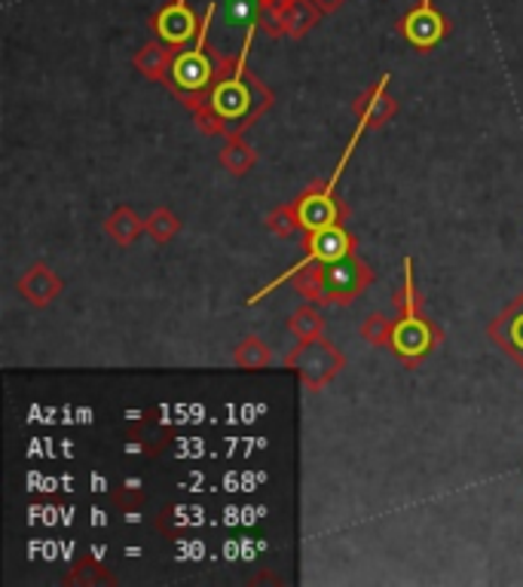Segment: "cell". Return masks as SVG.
Listing matches in <instances>:
<instances>
[{
  "label": "cell",
  "mask_w": 523,
  "mask_h": 587,
  "mask_svg": "<svg viewBox=\"0 0 523 587\" xmlns=\"http://www.w3.org/2000/svg\"><path fill=\"white\" fill-rule=\"evenodd\" d=\"M258 22L246 25V41L236 55L218 53V77L208 89L203 108L193 113V123L203 135H242L266 110L273 108L275 96L248 70V53L254 43Z\"/></svg>",
  "instance_id": "1"
},
{
  "label": "cell",
  "mask_w": 523,
  "mask_h": 587,
  "mask_svg": "<svg viewBox=\"0 0 523 587\" xmlns=\"http://www.w3.org/2000/svg\"><path fill=\"white\" fill-rule=\"evenodd\" d=\"M215 13H218V3L211 0L206 7V13H203L199 37L190 46L178 50V55H175V62H172V68H168L163 80L165 89L178 98L190 113H196V110L206 105L208 89H211V83L218 77V53L208 46V28L215 22Z\"/></svg>",
  "instance_id": "2"
},
{
  "label": "cell",
  "mask_w": 523,
  "mask_h": 587,
  "mask_svg": "<svg viewBox=\"0 0 523 587\" xmlns=\"http://www.w3.org/2000/svg\"><path fill=\"white\" fill-rule=\"evenodd\" d=\"M294 287L303 297L318 306H349L358 301V294L373 282V270L364 260L349 254L344 260H330V263H313L303 273H297Z\"/></svg>",
  "instance_id": "3"
},
{
  "label": "cell",
  "mask_w": 523,
  "mask_h": 587,
  "mask_svg": "<svg viewBox=\"0 0 523 587\" xmlns=\"http://www.w3.org/2000/svg\"><path fill=\"white\" fill-rule=\"evenodd\" d=\"M444 340V330L435 328L423 315L420 294H416V279H413V260L404 258V287L399 297V315H395V328H392V343L389 349L407 365L416 368L420 361H426Z\"/></svg>",
  "instance_id": "4"
},
{
  "label": "cell",
  "mask_w": 523,
  "mask_h": 587,
  "mask_svg": "<svg viewBox=\"0 0 523 587\" xmlns=\"http://www.w3.org/2000/svg\"><path fill=\"white\" fill-rule=\"evenodd\" d=\"M361 135H364V126L358 123L356 132L349 135V144H346L340 163H337V169L330 172L328 181H318V184H313V187H306L297 199H291L294 208H297V218H301L303 232L325 230V227H334V224H344L346 220L349 211H346L344 203H337L334 191H337V181H340V175L346 172V165H349V160H352V153H356Z\"/></svg>",
  "instance_id": "5"
},
{
  "label": "cell",
  "mask_w": 523,
  "mask_h": 587,
  "mask_svg": "<svg viewBox=\"0 0 523 587\" xmlns=\"http://www.w3.org/2000/svg\"><path fill=\"white\" fill-rule=\"evenodd\" d=\"M356 251H358L356 236L346 230L344 224H334V227H325V230L303 232L301 263L288 267L285 273L279 275V279H273L270 285H263L261 291H254V294L248 297V306H258L266 294H273L275 287H282L285 282H291V279H294L297 273H303L306 267H313V263H330V260H344V258H349V254H356Z\"/></svg>",
  "instance_id": "6"
},
{
  "label": "cell",
  "mask_w": 523,
  "mask_h": 587,
  "mask_svg": "<svg viewBox=\"0 0 523 587\" xmlns=\"http://www.w3.org/2000/svg\"><path fill=\"white\" fill-rule=\"evenodd\" d=\"M282 365L288 370H297L303 385L309 392H318V389H325L346 368V356L334 343L325 340V334H322V337H313V340L297 343Z\"/></svg>",
  "instance_id": "7"
},
{
  "label": "cell",
  "mask_w": 523,
  "mask_h": 587,
  "mask_svg": "<svg viewBox=\"0 0 523 587\" xmlns=\"http://www.w3.org/2000/svg\"><path fill=\"white\" fill-rule=\"evenodd\" d=\"M316 0H282L270 13H258V28H263L273 41L279 37H291V41H303L322 19Z\"/></svg>",
  "instance_id": "8"
},
{
  "label": "cell",
  "mask_w": 523,
  "mask_h": 587,
  "mask_svg": "<svg viewBox=\"0 0 523 587\" xmlns=\"http://www.w3.org/2000/svg\"><path fill=\"white\" fill-rule=\"evenodd\" d=\"M399 34L416 53H428L450 34V19L435 10L432 0H420L413 10H407L399 19Z\"/></svg>",
  "instance_id": "9"
},
{
  "label": "cell",
  "mask_w": 523,
  "mask_h": 587,
  "mask_svg": "<svg viewBox=\"0 0 523 587\" xmlns=\"http://www.w3.org/2000/svg\"><path fill=\"white\" fill-rule=\"evenodd\" d=\"M199 25H203V15L196 19L187 0H165V7H160L151 15V28L153 34H156V41L168 43L175 50L190 46L199 37Z\"/></svg>",
  "instance_id": "10"
},
{
  "label": "cell",
  "mask_w": 523,
  "mask_h": 587,
  "mask_svg": "<svg viewBox=\"0 0 523 587\" xmlns=\"http://www.w3.org/2000/svg\"><path fill=\"white\" fill-rule=\"evenodd\" d=\"M487 334L505 356L523 370V294L517 301H511L502 313L490 322Z\"/></svg>",
  "instance_id": "11"
},
{
  "label": "cell",
  "mask_w": 523,
  "mask_h": 587,
  "mask_svg": "<svg viewBox=\"0 0 523 587\" xmlns=\"http://www.w3.org/2000/svg\"><path fill=\"white\" fill-rule=\"evenodd\" d=\"M389 80H392V74H380V80L368 86V93L356 101V117L364 129L385 126L399 113V101L389 96Z\"/></svg>",
  "instance_id": "12"
},
{
  "label": "cell",
  "mask_w": 523,
  "mask_h": 587,
  "mask_svg": "<svg viewBox=\"0 0 523 587\" xmlns=\"http://www.w3.org/2000/svg\"><path fill=\"white\" fill-rule=\"evenodd\" d=\"M62 291H65L62 279H58L46 263H31L28 273L19 279V294H22L31 306H50Z\"/></svg>",
  "instance_id": "13"
},
{
  "label": "cell",
  "mask_w": 523,
  "mask_h": 587,
  "mask_svg": "<svg viewBox=\"0 0 523 587\" xmlns=\"http://www.w3.org/2000/svg\"><path fill=\"white\" fill-rule=\"evenodd\" d=\"M175 55H178L175 46H168V43L163 41H153L144 43V46L138 50L135 58H132V65H135V70L141 77H148V80L153 83H163L168 68H172V62H175Z\"/></svg>",
  "instance_id": "14"
},
{
  "label": "cell",
  "mask_w": 523,
  "mask_h": 587,
  "mask_svg": "<svg viewBox=\"0 0 523 587\" xmlns=\"http://www.w3.org/2000/svg\"><path fill=\"white\" fill-rule=\"evenodd\" d=\"M105 230L108 236L117 242V246H135V239L141 232L148 230V220H141L135 215V208H129V205H120V208H113L105 220Z\"/></svg>",
  "instance_id": "15"
},
{
  "label": "cell",
  "mask_w": 523,
  "mask_h": 587,
  "mask_svg": "<svg viewBox=\"0 0 523 587\" xmlns=\"http://www.w3.org/2000/svg\"><path fill=\"white\" fill-rule=\"evenodd\" d=\"M220 165H224L230 175L242 178V175H248V172L258 165V151H254V148H251L242 135L224 138V148H220Z\"/></svg>",
  "instance_id": "16"
},
{
  "label": "cell",
  "mask_w": 523,
  "mask_h": 587,
  "mask_svg": "<svg viewBox=\"0 0 523 587\" xmlns=\"http://www.w3.org/2000/svg\"><path fill=\"white\" fill-rule=\"evenodd\" d=\"M168 437H172V432L163 428L156 420H138L135 428L129 432V441H132L129 450H141L148 453V456H156V453L168 444Z\"/></svg>",
  "instance_id": "17"
},
{
  "label": "cell",
  "mask_w": 523,
  "mask_h": 587,
  "mask_svg": "<svg viewBox=\"0 0 523 587\" xmlns=\"http://www.w3.org/2000/svg\"><path fill=\"white\" fill-rule=\"evenodd\" d=\"M270 361H273V352H270V346L258 337V334H248L239 340V346L233 349V365L242 370H263L270 368Z\"/></svg>",
  "instance_id": "18"
},
{
  "label": "cell",
  "mask_w": 523,
  "mask_h": 587,
  "mask_svg": "<svg viewBox=\"0 0 523 587\" xmlns=\"http://www.w3.org/2000/svg\"><path fill=\"white\" fill-rule=\"evenodd\" d=\"M288 330L297 340H313V337L325 334V318H322V313H318L313 303H306V306H301V309H294L288 315Z\"/></svg>",
  "instance_id": "19"
},
{
  "label": "cell",
  "mask_w": 523,
  "mask_h": 587,
  "mask_svg": "<svg viewBox=\"0 0 523 587\" xmlns=\"http://www.w3.org/2000/svg\"><path fill=\"white\" fill-rule=\"evenodd\" d=\"M65 581L68 585H113L117 578L101 563L92 561V557H80V561L74 563V569L65 575Z\"/></svg>",
  "instance_id": "20"
},
{
  "label": "cell",
  "mask_w": 523,
  "mask_h": 587,
  "mask_svg": "<svg viewBox=\"0 0 523 587\" xmlns=\"http://www.w3.org/2000/svg\"><path fill=\"white\" fill-rule=\"evenodd\" d=\"M266 230L275 232V236H282V239H291V236H297V232H303L301 227V218H297V208H294V203H285L279 205V208H273L270 215H266Z\"/></svg>",
  "instance_id": "21"
},
{
  "label": "cell",
  "mask_w": 523,
  "mask_h": 587,
  "mask_svg": "<svg viewBox=\"0 0 523 587\" xmlns=\"http://www.w3.org/2000/svg\"><path fill=\"white\" fill-rule=\"evenodd\" d=\"M181 232V218L172 211V208H156L151 218H148V236H151L153 242H172L175 236Z\"/></svg>",
  "instance_id": "22"
},
{
  "label": "cell",
  "mask_w": 523,
  "mask_h": 587,
  "mask_svg": "<svg viewBox=\"0 0 523 587\" xmlns=\"http://www.w3.org/2000/svg\"><path fill=\"white\" fill-rule=\"evenodd\" d=\"M392 328H395V315L371 313L364 318V325H361V337L371 343V346L389 349V343H392Z\"/></svg>",
  "instance_id": "23"
},
{
  "label": "cell",
  "mask_w": 523,
  "mask_h": 587,
  "mask_svg": "<svg viewBox=\"0 0 523 587\" xmlns=\"http://www.w3.org/2000/svg\"><path fill=\"white\" fill-rule=\"evenodd\" d=\"M113 502L123 508V511H132V508H138L141 502H144V490H141V483L138 480H126V483H120V487H113Z\"/></svg>",
  "instance_id": "24"
},
{
  "label": "cell",
  "mask_w": 523,
  "mask_h": 587,
  "mask_svg": "<svg viewBox=\"0 0 523 587\" xmlns=\"http://www.w3.org/2000/svg\"><path fill=\"white\" fill-rule=\"evenodd\" d=\"M316 3L322 13H334V10H340V7H344L346 0H316Z\"/></svg>",
  "instance_id": "25"
},
{
  "label": "cell",
  "mask_w": 523,
  "mask_h": 587,
  "mask_svg": "<svg viewBox=\"0 0 523 587\" xmlns=\"http://www.w3.org/2000/svg\"><path fill=\"white\" fill-rule=\"evenodd\" d=\"M279 3H282V0H254V10H258V13H270Z\"/></svg>",
  "instance_id": "26"
}]
</instances>
